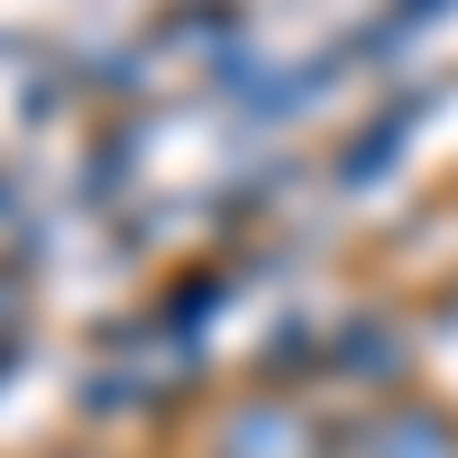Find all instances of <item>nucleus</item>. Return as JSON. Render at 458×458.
Returning <instances> with one entry per match:
<instances>
[{"label":"nucleus","instance_id":"nucleus-1","mask_svg":"<svg viewBox=\"0 0 458 458\" xmlns=\"http://www.w3.org/2000/svg\"><path fill=\"white\" fill-rule=\"evenodd\" d=\"M211 458H321V431L302 412H284V403H239L220 422Z\"/></svg>","mask_w":458,"mask_h":458},{"label":"nucleus","instance_id":"nucleus-2","mask_svg":"<svg viewBox=\"0 0 458 458\" xmlns=\"http://www.w3.org/2000/svg\"><path fill=\"white\" fill-rule=\"evenodd\" d=\"M358 458H458V422L431 403H394L358 431Z\"/></svg>","mask_w":458,"mask_h":458}]
</instances>
